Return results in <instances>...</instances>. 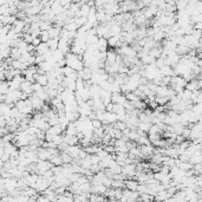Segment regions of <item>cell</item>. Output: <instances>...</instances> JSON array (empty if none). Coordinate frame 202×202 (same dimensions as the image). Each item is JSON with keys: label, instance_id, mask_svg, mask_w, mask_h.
I'll list each match as a JSON object with an SVG mask.
<instances>
[{"label": "cell", "instance_id": "obj_1", "mask_svg": "<svg viewBox=\"0 0 202 202\" xmlns=\"http://www.w3.org/2000/svg\"><path fill=\"white\" fill-rule=\"evenodd\" d=\"M65 58H66V65L67 66H71L73 70L80 71V70L84 69V62H83V59L78 55H75L72 52H69L66 56H65Z\"/></svg>", "mask_w": 202, "mask_h": 202}, {"label": "cell", "instance_id": "obj_2", "mask_svg": "<svg viewBox=\"0 0 202 202\" xmlns=\"http://www.w3.org/2000/svg\"><path fill=\"white\" fill-rule=\"evenodd\" d=\"M28 98H30V101H31V103H32L34 110H37V111H41V109H43V107H44L45 102L43 101L41 98H39V97L36 95L34 92Z\"/></svg>", "mask_w": 202, "mask_h": 202}, {"label": "cell", "instance_id": "obj_3", "mask_svg": "<svg viewBox=\"0 0 202 202\" xmlns=\"http://www.w3.org/2000/svg\"><path fill=\"white\" fill-rule=\"evenodd\" d=\"M122 173L124 175H127L128 179H134L135 175H136V164H134V163H128V164L123 166Z\"/></svg>", "mask_w": 202, "mask_h": 202}, {"label": "cell", "instance_id": "obj_4", "mask_svg": "<svg viewBox=\"0 0 202 202\" xmlns=\"http://www.w3.org/2000/svg\"><path fill=\"white\" fill-rule=\"evenodd\" d=\"M26 25H27V22H25V20H22V19H17L16 22L12 25V30L13 31H16L17 33H22L24 32V30L26 27Z\"/></svg>", "mask_w": 202, "mask_h": 202}, {"label": "cell", "instance_id": "obj_5", "mask_svg": "<svg viewBox=\"0 0 202 202\" xmlns=\"http://www.w3.org/2000/svg\"><path fill=\"white\" fill-rule=\"evenodd\" d=\"M32 85H33V83H32V82H30V80H27V79H25V80L22 83V85H20V90H22V92L28 94V95L31 96L32 94H33Z\"/></svg>", "mask_w": 202, "mask_h": 202}, {"label": "cell", "instance_id": "obj_6", "mask_svg": "<svg viewBox=\"0 0 202 202\" xmlns=\"http://www.w3.org/2000/svg\"><path fill=\"white\" fill-rule=\"evenodd\" d=\"M50 51V47H49V45L47 43H44V41H41L37 47H36V52H34V56H37V55H46L47 52Z\"/></svg>", "mask_w": 202, "mask_h": 202}, {"label": "cell", "instance_id": "obj_7", "mask_svg": "<svg viewBox=\"0 0 202 202\" xmlns=\"http://www.w3.org/2000/svg\"><path fill=\"white\" fill-rule=\"evenodd\" d=\"M34 79H36L37 83H39L43 86H46V85L49 84V77H47L46 73H36L34 75Z\"/></svg>", "mask_w": 202, "mask_h": 202}, {"label": "cell", "instance_id": "obj_8", "mask_svg": "<svg viewBox=\"0 0 202 202\" xmlns=\"http://www.w3.org/2000/svg\"><path fill=\"white\" fill-rule=\"evenodd\" d=\"M37 154H38L39 160H49V161H50V158L52 157L51 152H49V149H47V148H43V147L37 150Z\"/></svg>", "mask_w": 202, "mask_h": 202}, {"label": "cell", "instance_id": "obj_9", "mask_svg": "<svg viewBox=\"0 0 202 202\" xmlns=\"http://www.w3.org/2000/svg\"><path fill=\"white\" fill-rule=\"evenodd\" d=\"M140 182L136 179H127L125 180V188H128L130 190H137L138 189Z\"/></svg>", "mask_w": 202, "mask_h": 202}, {"label": "cell", "instance_id": "obj_10", "mask_svg": "<svg viewBox=\"0 0 202 202\" xmlns=\"http://www.w3.org/2000/svg\"><path fill=\"white\" fill-rule=\"evenodd\" d=\"M64 142H66L69 146H75V144H78L79 138L77 135H64Z\"/></svg>", "mask_w": 202, "mask_h": 202}, {"label": "cell", "instance_id": "obj_11", "mask_svg": "<svg viewBox=\"0 0 202 202\" xmlns=\"http://www.w3.org/2000/svg\"><path fill=\"white\" fill-rule=\"evenodd\" d=\"M82 150V148L78 146V144H75V146H69L66 152L73 157V158H78L79 156V152Z\"/></svg>", "mask_w": 202, "mask_h": 202}, {"label": "cell", "instance_id": "obj_12", "mask_svg": "<svg viewBox=\"0 0 202 202\" xmlns=\"http://www.w3.org/2000/svg\"><path fill=\"white\" fill-rule=\"evenodd\" d=\"M49 33H50L51 38H53V39H60L62 27H59V26H52V27L49 30Z\"/></svg>", "mask_w": 202, "mask_h": 202}, {"label": "cell", "instance_id": "obj_13", "mask_svg": "<svg viewBox=\"0 0 202 202\" xmlns=\"http://www.w3.org/2000/svg\"><path fill=\"white\" fill-rule=\"evenodd\" d=\"M171 197V195L168 193V190H161L156 193V195H155V200L156 201H162V200H169Z\"/></svg>", "mask_w": 202, "mask_h": 202}, {"label": "cell", "instance_id": "obj_14", "mask_svg": "<svg viewBox=\"0 0 202 202\" xmlns=\"http://www.w3.org/2000/svg\"><path fill=\"white\" fill-rule=\"evenodd\" d=\"M108 46H109V43H108V39L107 38H99V40L97 41V47H98V50L102 51V52H107V49Z\"/></svg>", "mask_w": 202, "mask_h": 202}, {"label": "cell", "instance_id": "obj_15", "mask_svg": "<svg viewBox=\"0 0 202 202\" xmlns=\"http://www.w3.org/2000/svg\"><path fill=\"white\" fill-rule=\"evenodd\" d=\"M46 132H49V134H51V135H62L63 132H64V130H63V128L60 127V124H57V125H52Z\"/></svg>", "mask_w": 202, "mask_h": 202}, {"label": "cell", "instance_id": "obj_16", "mask_svg": "<svg viewBox=\"0 0 202 202\" xmlns=\"http://www.w3.org/2000/svg\"><path fill=\"white\" fill-rule=\"evenodd\" d=\"M77 132H78V130H77V127H76L75 122H70V124L67 125L66 130H65V134H67V135H77Z\"/></svg>", "mask_w": 202, "mask_h": 202}, {"label": "cell", "instance_id": "obj_17", "mask_svg": "<svg viewBox=\"0 0 202 202\" xmlns=\"http://www.w3.org/2000/svg\"><path fill=\"white\" fill-rule=\"evenodd\" d=\"M65 56H66V55H65L64 52H62L59 49H57V50H55L53 52H52V57L55 58V60H56L57 63L59 62V60H62V59H64Z\"/></svg>", "mask_w": 202, "mask_h": 202}, {"label": "cell", "instance_id": "obj_18", "mask_svg": "<svg viewBox=\"0 0 202 202\" xmlns=\"http://www.w3.org/2000/svg\"><path fill=\"white\" fill-rule=\"evenodd\" d=\"M50 162L52 163L53 166H63V164H64L60 154H58V155H53V156L50 158Z\"/></svg>", "mask_w": 202, "mask_h": 202}, {"label": "cell", "instance_id": "obj_19", "mask_svg": "<svg viewBox=\"0 0 202 202\" xmlns=\"http://www.w3.org/2000/svg\"><path fill=\"white\" fill-rule=\"evenodd\" d=\"M10 90H11V88H10V83H8V80H1V84H0V94L6 95Z\"/></svg>", "mask_w": 202, "mask_h": 202}, {"label": "cell", "instance_id": "obj_20", "mask_svg": "<svg viewBox=\"0 0 202 202\" xmlns=\"http://www.w3.org/2000/svg\"><path fill=\"white\" fill-rule=\"evenodd\" d=\"M160 70H161V72H162L163 76H170V77H171L173 75H175L174 70L171 69V66H170V65H164V66L161 67Z\"/></svg>", "mask_w": 202, "mask_h": 202}, {"label": "cell", "instance_id": "obj_21", "mask_svg": "<svg viewBox=\"0 0 202 202\" xmlns=\"http://www.w3.org/2000/svg\"><path fill=\"white\" fill-rule=\"evenodd\" d=\"M152 123H150V122H140V124H138V129L143 130L144 132H149V130H150V128H152Z\"/></svg>", "mask_w": 202, "mask_h": 202}, {"label": "cell", "instance_id": "obj_22", "mask_svg": "<svg viewBox=\"0 0 202 202\" xmlns=\"http://www.w3.org/2000/svg\"><path fill=\"white\" fill-rule=\"evenodd\" d=\"M111 187L113 188H125V180H112Z\"/></svg>", "mask_w": 202, "mask_h": 202}, {"label": "cell", "instance_id": "obj_23", "mask_svg": "<svg viewBox=\"0 0 202 202\" xmlns=\"http://www.w3.org/2000/svg\"><path fill=\"white\" fill-rule=\"evenodd\" d=\"M60 156H62L63 162L64 163H72L73 157L71 156L67 152H60Z\"/></svg>", "mask_w": 202, "mask_h": 202}, {"label": "cell", "instance_id": "obj_24", "mask_svg": "<svg viewBox=\"0 0 202 202\" xmlns=\"http://www.w3.org/2000/svg\"><path fill=\"white\" fill-rule=\"evenodd\" d=\"M52 22L50 20H41L40 22V30L41 31H49L51 27H52Z\"/></svg>", "mask_w": 202, "mask_h": 202}, {"label": "cell", "instance_id": "obj_25", "mask_svg": "<svg viewBox=\"0 0 202 202\" xmlns=\"http://www.w3.org/2000/svg\"><path fill=\"white\" fill-rule=\"evenodd\" d=\"M22 56V51H20L19 47H12L11 58H13V59H19Z\"/></svg>", "mask_w": 202, "mask_h": 202}, {"label": "cell", "instance_id": "obj_26", "mask_svg": "<svg viewBox=\"0 0 202 202\" xmlns=\"http://www.w3.org/2000/svg\"><path fill=\"white\" fill-rule=\"evenodd\" d=\"M47 45H49V47H50L51 51H55L58 49V45H59V39H53V38H51L49 41H47Z\"/></svg>", "mask_w": 202, "mask_h": 202}, {"label": "cell", "instance_id": "obj_27", "mask_svg": "<svg viewBox=\"0 0 202 202\" xmlns=\"http://www.w3.org/2000/svg\"><path fill=\"white\" fill-rule=\"evenodd\" d=\"M113 128L116 129H119V130H125L128 127H127V122H123V121H117L116 123H113Z\"/></svg>", "mask_w": 202, "mask_h": 202}, {"label": "cell", "instance_id": "obj_28", "mask_svg": "<svg viewBox=\"0 0 202 202\" xmlns=\"http://www.w3.org/2000/svg\"><path fill=\"white\" fill-rule=\"evenodd\" d=\"M40 39H41V41H44V43H47V41L51 39L49 31H41V33H40Z\"/></svg>", "mask_w": 202, "mask_h": 202}, {"label": "cell", "instance_id": "obj_29", "mask_svg": "<svg viewBox=\"0 0 202 202\" xmlns=\"http://www.w3.org/2000/svg\"><path fill=\"white\" fill-rule=\"evenodd\" d=\"M110 91H111L112 94H113V92H122V89H121V84H118L117 82L112 83L111 88H110Z\"/></svg>", "mask_w": 202, "mask_h": 202}, {"label": "cell", "instance_id": "obj_30", "mask_svg": "<svg viewBox=\"0 0 202 202\" xmlns=\"http://www.w3.org/2000/svg\"><path fill=\"white\" fill-rule=\"evenodd\" d=\"M75 71H76V70H73L72 67L67 66V65L63 67V73H64V76H70V75H71V73H73Z\"/></svg>", "mask_w": 202, "mask_h": 202}, {"label": "cell", "instance_id": "obj_31", "mask_svg": "<svg viewBox=\"0 0 202 202\" xmlns=\"http://www.w3.org/2000/svg\"><path fill=\"white\" fill-rule=\"evenodd\" d=\"M92 127H94V129H96V128H101V127H103V122H102L101 119H98V118L92 119Z\"/></svg>", "mask_w": 202, "mask_h": 202}, {"label": "cell", "instance_id": "obj_32", "mask_svg": "<svg viewBox=\"0 0 202 202\" xmlns=\"http://www.w3.org/2000/svg\"><path fill=\"white\" fill-rule=\"evenodd\" d=\"M67 148H69V144H67L66 142H62V143L58 146V149H59L60 152H66Z\"/></svg>", "mask_w": 202, "mask_h": 202}, {"label": "cell", "instance_id": "obj_33", "mask_svg": "<svg viewBox=\"0 0 202 202\" xmlns=\"http://www.w3.org/2000/svg\"><path fill=\"white\" fill-rule=\"evenodd\" d=\"M40 43H41V39H40V37H37V38H34L33 41H32V44H33L36 47H37V46H38Z\"/></svg>", "mask_w": 202, "mask_h": 202}, {"label": "cell", "instance_id": "obj_34", "mask_svg": "<svg viewBox=\"0 0 202 202\" xmlns=\"http://www.w3.org/2000/svg\"><path fill=\"white\" fill-rule=\"evenodd\" d=\"M105 109H107V111H113V103H109L107 107H105Z\"/></svg>", "mask_w": 202, "mask_h": 202}]
</instances>
